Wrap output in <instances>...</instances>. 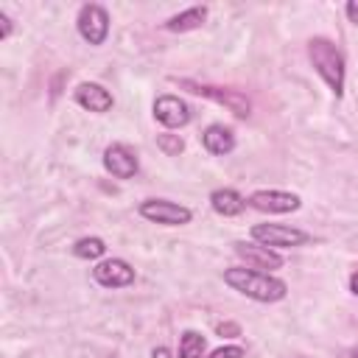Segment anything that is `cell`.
Segmentation results:
<instances>
[{"instance_id": "1", "label": "cell", "mask_w": 358, "mask_h": 358, "mask_svg": "<svg viewBox=\"0 0 358 358\" xmlns=\"http://www.w3.org/2000/svg\"><path fill=\"white\" fill-rule=\"evenodd\" d=\"M224 282L229 288H235L238 294L257 299V302H280L288 294V285L277 277H271L268 271H257L249 266H235L224 271Z\"/></svg>"}, {"instance_id": "2", "label": "cell", "mask_w": 358, "mask_h": 358, "mask_svg": "<svg viewBox=\"0 0 358 358\" xmlns=\"http://www.w3.org/2000/svg\"><path fill=\"white\" fill-rule=\"evenodd\" d=\"M308 56H310L316 73L324 78V84L338 98L344 92V56H341V50L330 39L316 36V39L308 42Z\"/></svg>"}, {"instance_id": "3", "label": "cell", "mask_w": 358, "mask_h": 358, "mask_svg": "<svg viewBox=\"0 0 358 358\" xmlns=\"http://www.w3.org/2000/svg\"><path fill=\"white\" fill-rule=\"evenodd\" d=\"M252 238L255 243H263L268 249H285V246H302L308 243V232L296 229V227H285V224H255L252 227Z\"/></svg>"}, {"instance_id": "4", "label": "cell", "mask_w": 358, "mask_h": 358, "mask_svg": "<svg viewBox=\"0 0 358 358\" xmlns=\"http://www.w3.org/2000/svg\"><path fill=\"white\" fill-rule=\"evenodd\" d=\"M76 25H78L81 39L90 42V45H103V39L109 36V14H106V8L98 6V3L81 6Z\"/></svg>"}, {"instance_id": "5", "label": "cell", "mask_w": 358, "mask_h": 358, "mask_svg": "<svg viewBox=\"0 0 358 358\" xmlns=\"http://www.w3.org/2000/svg\"><path fill=\"white\" fill-rule=\"evenodd\" d=\"M140 215L154 224H165V227H182L193 218V213L185 204H176L168 199H145L140 204Z\"/></svg>"}, {"instance_id": "6", "label": "cell", "mask_w": 358, "mask_h": 358, "mask_svg": "<svg viewBox=\"0 0 358 358\" xmlns=\"http://www.w3.org/2000/svg\"><path fill=\"white\" fill-rule=\"evenodd\" d=\"M185 87H190V92H196V95H204V98H210V101H215V103H224L232 115H238V117H249V101H246V95H241V92H235V90H221V87H207V84H196V81H182Z\"/></svg>"}, {"instance_id": "7", "label": "cell", "mask_w": 358, "mask_h": 358, "mask_svg": "<svg viewBox=\"0 0 358 358\" xmlns=\"http://www.w3.org/2000/svg\"><path fill=\"white\" fill-rule=\"evenodd\" d=\"M92 277L103 288H126V285L134 282V268L120 257H109V260H101L92 268Z\"/></svg>"}, {"instance_id": "8", "label": "cell", "mask_w": 358, "mask_h": 358, "mask_svg": "<svg viewBox=\"0 0 358 358\" xmlns=\"http://www.w3.org/2000/svg\"><path fill=\"white\" fill-rule=\"evenodd\" d=\"M154 117L165 129H182L190 123V106L176 95H159L154 101Z\"/></svg>"}, {"instance_id": "9", "label": "cell", "mask_w": 358, "mask_h": 358, "mask_svg": "<svg viewBox=\"0 0 358 358\" xmlns=\"http://www.w3.org/2000/svg\"><path fill=\"white\" fill-rule=\"evenodd\" d=\"M299 196L288 190H257L249 196V207L260 213H294L299 210Z\"/></svg>"}, {"instance_id": "10", "label": "cell", "mask_w": 358, "mask_h": 358, "mask_svg": "<svg viewBox=\"0 0 358 358\" xmlns=\"http://www.w3.org/2000/svg\"><path fill=\"white\" fill-rule=\"evenodd\" d=\"M103 168L115 176V179H131L140 168L137 162V154L129 151L123 143H112L106 151H103Z\"/></svg>"}, {"instance_id": "11", "label": "cell", "mask_w": 358, "mask_h": 358, "mask_svg": "<svg viewBox=\"0 0 358 358\" xmlns=\"http://www.w3.org/2000/svg\"><path fill=\"white\" fill-rule=\"evenodd\" d=\"M235 255L241 257V260H246V266L249 268H280L282 266V255L280 252H274V249H268V246H263V243H235Z\"/></svg>"}, {"instance_id": "12", "label": "cell", "mask_w": 358, "mask_h": 358, "mask_svg": "<svg viewBox=\"0 0 358 358\" xmlns=\"http://www.w3.org/2000/svg\"><path fill=\"white\" fill-rule=\"evenodd\" d=\"M76 103L84 106V109H90V112H98V115H101V112H109V109L115 106V98H112V92L103 90L101 84L84 81V84L76 87Z\"/></svg>"}, {"instance_id": "13", "label": "cell", "mask_w": 358, "mask_h": 358, "mask_svg": "<svg viewBox=\"0 0 358 358\" xmlns=\"http://www.w3.org/2000/svg\"><path fill=\"white\" fill-rule=\"evenodd\" d=\"M210 204H213V210H215L218 215L232 218V215H241L249 201H246L238 190H232V187H218V190L210 193Z\"/></svg>"}, {"instance_id": "14", "label": "cell", "mask_w": 358, "mask_h": 358, "mask_svg": "<svg viewBox=\"0 0 358 358\" xmlns=\"http://www.w3.org/2000/svg\"><path fill=\"white\" fill-rule=\"evenodd\" d=\"M201 143H204V148H207L210 154H215V157H224V154H229V151L235 148V134H232L227 126H221V123H213V126H207V129H204V134H201Z\"/></svg>"}, {"instance_id": "15", "label": "cell", "mask_w": 358, "mask_h": 358, "mask_svg": "<svg viewBox=\"0 0 358 358\" xmlns=\"http://www.w3.org/2000/svg\"><path fill=\"white\" fill-rule=\"evenodd\" d=\"M204 20H207V6H190L187 11L173 14V17L165 22V28L182 34V31H193V28H199Z\"/></svg>"}, {"instance_id": "16", "label": "cell", "mask_w": 358, "mask_h": 358, "mask_svg": "<svg viewBox=\"0 0 358 358\" xmlns=\"http://www.w3.org/2000/svg\"><path fill=\"white\" fill-rule=\"evenodd\" d=\"M204 336L196 330H185L179 338V358H201L204 355Z\"/></svg>"}, {"instance_id": "17", "label": "cell", "mask_w": 358, "mask_h": 358, "mask_svg": "<svg viewBox=\"0 0 358 358\" xmlns=\"http://www.w3.org/2000/svg\"><path fill=\"white\" fill-rule=\"evenodd\" d=\"M103 252H106V243L101 238H81L73 246V255L81 257V260H98Z\"/></svg>"}, {"instance_id": "18", "label": "cell", "mask_w": 358, "mask_h": 358, "mask_svg": "<svg viewBox=\"0 0 358 358\" xmlns=\"http://www.w3.org/2000/svg\"><path fill=\"white\" fill-rule=\"evenodd\" d=\"M157 145H159L168 157H176V154L185 148V143H182L179 134H157Z\"/></svg>"}, {"instance_id": "19", "label": "cell", "mask_w": 358, "mask_h": 358, "mask_svg": "<svg viewBox=\"0 0 358 358\" xmlns=\"http://www.w3.org/2000/svg\"><path fill=\"white\" fill-rule=\"evenodd\" d=\"M243 355H246L243 347H235V344H229V347H218V350L210 352V358H243Z\"/></svg>"}, {"instance_id": "20", "label": "cell", "mask_w": 358, "mask_h": 358, "mask_svg": "<svg viewBox=\"0 0 358 358\" xmlns=\"http://www.w3.org/2000/svg\"><path fill=\"white\" fill-rule=\"evenodd\" d=\"M8 34H11V20L0 11V39H8Z\"/></svg>"}, {"instance_id": "21", "label": "cell", "mask_w": 358, "mask_h": 358, "mask_svg": "<svg viewBox=\"0 0 358 358\" xmlns=\"http://www.w3.org/2000/svg\"><path fill=\"white\" fill-rule=\"evenodd\" d=\"M344 11H347V17H350V22H355V25H358V0H350Z\"/></svg>"}, {"instance_id": "22", "label": "cell", "mask_w": 358, "mask_h": 358, "mask_svg": "<svg viewBox=\"0 0 358 358\" xmlns=\"http://www.w3.org/2000/svg\"><path fill=\"white\" fill-rule=\"evenodd\" d=\"M218 333H221V336H224V333H235V336H238L241 327H238V324H218Z\"/></svg>"}, {"instance_id": "23", "label": "cell", "mask_w": 358, "mask_h": 358, "mask_svg": "<svg viewBox=\"0 0 358 358\" xmlns=\"http://www.w3.org/2000/svg\"><path fill=\"white\" fill-rule=\"evenodd\" d=\"M151 358H171V352H168V347H157V350L151 352Z\"/></svg>"}, {"instance_id": "24", "label": "cell", "mask_w": 358, "mask_h": 358, "mask_svg": "<svg viewBox=\"0 0 358 358\" xmlns=\"http://www.w3.org/2000/svg\"><path fill=\"white\" fill-rule=\"evenodd\" d=\"M350 291L358 296V271H352V274H350Z\"/></svg>"}, {"instance_id": "25", "label": "cell", "mask_w": 358, "mask_h": 358, "mask_svg": "<svg viewBox=\"0 0 358 358\" xmlns=\"http://www.w3.org/2000/svg\"><path fill=\"white\" fill-rule=\"evenodd\" d=\"M350 355H352V358H358V347H355V350H352V352H350Z\"/></svg>"}]
</instances>
